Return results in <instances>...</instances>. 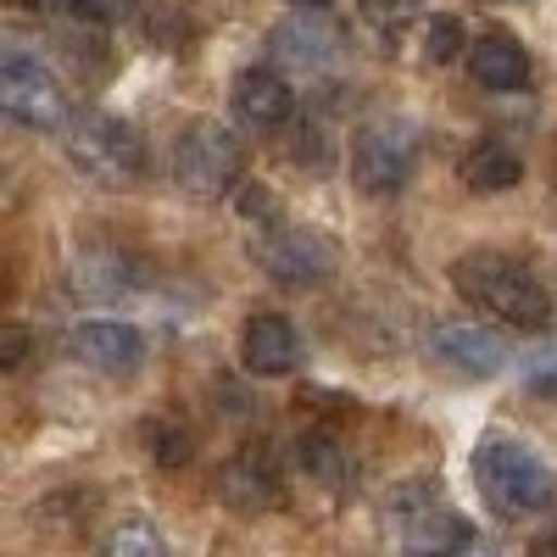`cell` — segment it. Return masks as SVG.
Here are the masks:
<instances>
[{
  "instance_id": "cell-10",
  "label": "cell",
  "mask_w": 557,
  "mask_h": 557,
  "mask_svg": "<svg viewBox=\"0 0 557 557\" xmlns=\"http://www.w3.org/2000/svg\"><path fill=\"white\" fill-rule=\"evenodd\" d=\"M139 351H146L139 330H128L117 318H84L67 330V357L78 368H96V374H128L139 362Z\"/></svg>"
},
{
  "instance_id": "cell-23",
  "label": "cell",
  "mask_w": 557,
  "mask_h": 557,
  "mask_svg": "<svg viewBox=\"0 0 557 557\" xmlns=\"http://www.w3.org/2000/svg\"><path fill=\"white\" fill-rule=\"evenodd\" d=\"M23 357H28V330H23V323H7V341H0V368H7V374H17Z\"/></svg>"
},
{
  "instance_id": "cell-6",
  "label": "cell",
  "mask_w": 557,
  "mask_h": 557,
  "mask_svg": "<svg viewBox=\"0 0 557 557\" xmlns=\"http://www.w3.org/2000/svg\"><path fill=\"white\" fill-rule=\"evenodd\" d=\"M418 162V123L412 117H374L357 128L351 146V184L362 196H396Z\"/></svg>"
},
{
  "instance_id": "cell-1",
  "label": "cell",
  "mask_w": 557,
  "mask_h": 557,
  "mask_svg": "<svg viewBox=\"0 0 557 557\" xmlns=\"http://www.w3.org/2000/svg\"><path fill=\"white\" fill-rule=\"evenodd\" d=\"M451 285L457 296L469 301L474 312L507 323V330H524V335H541L552 330V290L541 285V278L513 262V257H502V251H469V257H457L451 262Z\"/></svg>"
},
{
  "instance_id": "cell-24",
  "label": "cell",
  "mask_w": 557,
  "mask_h": 557,
  "mask_svg": "<svg viewBox=\"0 0 557 557\" xmlns=\"http://www.w3.org/2000/svg\"><path fill=\"white\" fill-rule=\"evenodd\" d=\"M451 557H496V546H485V541H469V546H457Z\"/></svg>"
},
{
  "instance_id": "cell-2",
  "label": "cell",
  "mask_w": 557,
  "mask_h": 557,
  "mask_svg": "<svg viewBox=\"0 0 557 557\" xmlns=\"http://www.w3.org/2000/svg\"><path fill=\"white\" fill-rule=\"evenodd\" d=\"M474 485L502 519H541L557 507V474L513 435H485L474 446Z\"/></svg>"
},
{
  "instance_id": "cell-4",
  "label": "cell",
  "mask_w": 557,
  "mask_h": 557,
  "mask_svg": "<svg viewBox=\"0 0 557 557\" xmlns=\"http://www.w3.org/2000/svg\"><path fill=\"white\" fill-rule=\"evenodd\" d=\"M67 157L89 184H107V190H123L146 173V139H139L134 123L112 117V112H84L67 128Z\"/></svg>"
},
{
  "instance_id": "cell-3",
  "label": "cell",
  "mask_w": 557,
  "mask_h": 557,
  "mask_svg": "<svg viewBox=\"0 0 557 557\" xmlns=\"http://www.w3.org/2000/svg\"><path fill=\"white\" fill-rule=\"evenodd\" d=\"M385 535L407 552V557H451L457 546H469L474 530L457 507L441 496L435 480H407L385 496Z\"/></svg>"
},
{
  "instance_id": "cell-13",
  "label": "cell",
  "mask_w": 557,
  "mask_h": 557,
  "mask_svg": "<svg viewBox=\"0 0 557 557\" xmlns=\"http://www.w3.org/2000/svg\"><path fill=\"white\" fill-rule=\"evenodd\" d=\"M268 45H273V57L285 62V67L318 73V67H330V62H335V51H341V28L323 17V12H290L285 23H273Z\"/></svg>"
},
{
  "instance_id": "cell-9",
  "label": "cell",
  "mask_w": 557,
  "mask_h": 557,
  "mask_svg": "<svg viewBox=\"0 0 557 557\" xmlns=\"http://www.w3.org/2000/svg\"><path fill=\"white\" fill-rule=\"evenodd\" d=\"M218 496L235 507V513H273V507H285V474H278L273 451L268 446H240L223 462Z\"/></svg>"
},
{
  "instance_id": "cell-8",
  "label": "cell",
  "mask_w": 557,
  "mask_h": 557,
  "mask_svg": "<svg viewBox=\"0 0 557 557\" xmlns=\"http://www.w3.org/2000/svg\"><path fill=\"white\" fill-rule=\"evenodd\" d=\"M0 112L23 128H62L67 123V89L57 84V73H45V62H28V57H7L0 67Z\"/></svg>"
},
{
  "instance_id": "cell-12",
  "label": "cell",
  "mask_w": 557,
  "mask_h": 557,
  "mask_svg": "<svg viewBox=\"0 0 557 557\" xmlns=\"http://www.w3.org/2000/svg\"><path fill=\"white\" fill-rule=\"evenodd\" d=\"M430 351L446 368H457V374H469V380H496L507 368V346L491 330H480V323H451V318L435 323V330H430Z\"/></svg>"
},
{
  "instance_id": "cell-7",
  "label": "cell",
  "mask_w": 557,
  "mask_h": 557,
  "mask_svg": "<svg viewBox=\"0 0 557 557\" xmlns=\"http://www.w3.org/2000/svg\"><path fill=\"white\" fill-rule=\"evenodd\" d=\"M251 257L285 290H312L335 273V246L318 228H296V223H262L251 235Z\"/></svg>"
},
{
  "instance_id": "cell-11",
  "label": "cell",
  "mask_w": 557,
  "mask_h": 557,
  "mask_svg": "<svg viewBox=\"0 0 557 557\" xmlns=\"http://www.w3.org/2000/svg\"><path fill=\"white\" fill-rule=\"evenodd\" d=\"M240 362H246V374H257V380L296 374V362H301L296 323L285 312H251L246 318V335H240Z\"/></svg>"
},
{
  "instance_id": "cell-17",
  "label": "cell",
  "mask_w": 557,
  "mask_h": 557,
  "mask_svg": "<svg viewBox=\"0 0 557 557\" xmlns=\"http://www.w3.org/2000/svg\"><path fill=\"white\" fill-rule=\"evenodd\" d=\"M296 462H301V474L312 485H323V491H346L357 480V457H351V446L335 430H307L296 441Z\"/></svg>"
},
{
  "instance_id": "cell-20",
  "label": "cell",
  "mask_w": 557,
  "mask_h": 557,
  "mask_svg": "<svg viewBox=\"0 0 557 557\" xmlns=\"http://www.w3.org/2000/svg\"><path fill=\"white\" fill-rule=\"evenodd\" d=\"M146 441H151V457L162 462V469H184V462H190V451H196L190 430H184L178 418H151Z\"/></svg>"
},
{
  "instance_id": "cell-16",
  "label": "cell",
  "mask_w": 557,
  "mask_h": 557,
  "mask_svg": "<svg viewBox=\"0 0 557 557\" xmlns=\"http://www.w3.org/2000/svg\"><path fill=\"white\" fill-rule=\"evenodd\" d=\"M73 290L84 301H107V296H128L139 285V262L128 251H112V246H96V251H84L73 268Z\"/></svg>"
},
{
  "instance_id": "cell-14",
  "label": "cell",
  "mask_w": 557,
  "mask_h": 557,
  "mask_svg": "<svg viewBox=\"0 0 557 557\" xmlns=\"http://www.w3.org/2000/svg\"><path fill=\"white\" fill-rule=\"evenodd\" d=\"M469 73L480 89H491V96H507V89H524L530 84V51L507 34V28H485L474 45H469Z\"/></svg>"
},
{
  "instance_id": "cell-25",
  "label": "cell",
  "mask_w": 557,
  "mask_h": 557,
  "mask_svg": "<svg viewBox=\"0 0 557 557\" xmlns=\"http://www.w3.org/2000/svg\"><path fill=\"white\" fill-rule=\"evenodd\" d=\"M296 7H301V12H323V7H330V0H296Z\"/></svg>"
},
{
  "instance_id": "cell-21",
  "label": "cell",
  "mask_w": 557,
  "mask_h": 557,
  "mask_svg": "<svg viewBox=\"0 0 557 557\" xmlns=\"http://www.w3.org/2000/svg\"><path fill=\"white\" fill-rule=\"evenodd\" d=\"M424 57H430L435 67L469 57V39H462V23H457V17H430V28H424Z\"/></svg>"
},
{
  "instance_id": "cell-15",
  "label": "cell",
  "mask_w": 557,
  "mask_h": 557,
  "mask_svg": "<svg viewBox=\"0 0 557 557\" xmlns=\"http://www.w3.org/2000/svg\"><path fill=\"white\" fill-rule=\"evenodd\" d=\"M235 112L251 123V128H278V123H290L296 112V96H290V84L278 67H246L235 78Z\"/></svg>"
},
{
  "instance_id": "cell-22",
  "label": "cell",
  "mask_w": 557,
  "mask_h": 557,
  "mask_svg": "<svg viewBox=\"0 0 557 557\" xmlns=\"http://www.w3.org/2000/svg\"><path fill=\"white\" fill-rule=\"evenodd\" d=\"M67 7L84 17V23H117V17H128L139 0H67Z\"/></svg>"
},
{
  "instance_id": "cell-26",
  "label": "cell",
  "mask_w": 557,
  "mask_h": 557,
  "mask_svg": "<svg viewBox=\"0 0 557 557\" xmlns=\"http://www.w3.org/2000/svg\"><path fill=\"white\" fill-rule=\"evenodd\" d=\"M541 552H546V557H557V530L546 535V546H541Z\"/></svg>"
},
{
  "instance_id": "cell-27",
  "label": "cell",
  "mask_w": 557,
  "mask_h": 557,
  "mask_svg": "<svg viewBox=\"0 0 557 557\" xmlns=\"http://www.w3.org/2000/svg\"><path fill=\"white\" fill-rule=\"evenodd\" d=\"M23 7H39L45 12V7H57V0H23Z\"/></svg>"
},
{
  "instance_id": "cell-18",
  "label": "cell",
  "mask_w": 557,
  "mask_h": 557,
  "mask_svg": "<svg viewBox=\"0 0 557 557\" xmlns=\"http://www.w3.org/2000/svg\"><path fill=\"white\" fill-rule=\"evenodd\" d=\"M457 178L469 184L474 196H502V190H513V184L524 178V162L507 146H496V139H485V146H474L469 157H462Z\"/></svg>"
},
{
  "instance_id": "cell-19",
  "label": "cell",
  "mask_w": 557,
  "mask_h": 557,
  "mask_svg": "<svg viewBox=\"0 0 557 557\" xmlns=\"http://www.w3.org/2000/svg\"><path fill=\"white\" fill-rule=\"evenodd\" d=\"M96 557H168V541H162V530L146 524V519H123V524H112V530L101 535Z\"/></svg>"
},
{
  "instance_id": "cell-5",
  "label": "cell",
  "mask_w": 557,
  "mask_h": 557,
  "mask_svg": "<svg viewBox=\"0 0 557 557\" xmlns=\"http://www.w3.org/2000/svg\"><path fill=\"white\" fill-rule=\"evenodd\" d=\"M240 173H246V146L235 139V128L201 117V123H190L178 134V146H173L178 190H190L196 201H218L240 184Z\"/></svg>"
}]
</instances>
